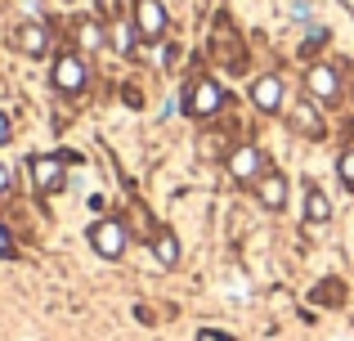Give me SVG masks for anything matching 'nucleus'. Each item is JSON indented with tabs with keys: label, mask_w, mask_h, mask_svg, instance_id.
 Here are the masks:
<instances>
[{
	"label": "nucleus",
	"mask_w": 354,
	"mask_h": 341,
	"mask_svg": "<svg viewBox=\"0 0 354 341\" xmlns=\"http://www.w3.org/2000/svg\"><path fill=\"white\" fill-rule=\"evenodd\" d=\"M27 175H32V189L45 193V198L63 193V184H68V153H36V158H27Z\"/></svg>",
	"instance_id": "f257e3e1"
},
{
	"label": "nucleus",
	"mask_w": 354,
	"mask_h": 341,
	"mask_svg": "<svg viewBox=\"0 0 354 341\" xmlns=\"http://www.w3.org/2000/svg\"><path fill=\"white\" fill-rule=\"evenodd\" d=\"M50 86L59 90V95H81V90L90 86L86 54L81 50H63L59 59H54V68H50Z\"/></svg>",
	"instance_id": "f03ea898"
},
{
	"label": "nucleus",
	"mask_w": 354,
	"mask_h": 341,
	"mask_svg": "<svg viewBox=\"0 0 354 341\" xmlns=\"http://www.w3.org/2000/svg\"><path fill=\"white\" fill-rule=\"evenodd\" d=\"M220 108H225V86L216 77H193L184 90V113L202 122V117H216Z\"/></svg>",
	"instance_id": "7ed1b4c3"
},
{
	"label": "nucleus",
	"mask_w": 354,
	"mask_h": 341,
	"mask_svg": "<svg viewBox=\"0 0 354 341\" xmlns=\"http://www.w3.org/2000/svg\"><path fill=\"white\" fill-rule=\"evenodd\" d=\"M86 238H90V247H95V256H104V261H121V256H126V243H130L126 225H121L117 216H104V220H95Z\"/></svg>",
	"instance_id": "20e7f679"
},
{
	"label": "nucleus",
	"mask_w": 354,
	"mask_h": 341,
	"mask_svg": "<svg viewBox=\"0 0 354 341\" xmlns=\"http://www.w3.org/2000/svg\"><path fill=\"white\" fill-rule=\"evenodd\" d=\"M130 23H135L139 41H162L166 27H171V18H166V5H162V0H135Z\"/></svg>",
	"instance_id": "39448f33"
},
{
	"label": "nucleus",
	"mask_w": 354,
	"mask_h": 341,
	"mask_svg": "<svg viewBox=\"0 0 354 341\" xmlns=\"http://www.w3.org/2000/svg\"><path fill=\"white\" fill-rule=\"evenodd\" d=\"M305 95L314 99V104H337L341 99V77L332 63H310V72H305Z\"/></svg>",
	"instance_id": "423d86ee"
},
{
	"label": "nucleus",
	"mask_w": 354,
	"mask_h": 341,
	"mask_svg": "<svg viewBox=\"0 0 354 341\" xmlns=\"http://www.w3.org/2000/svg\"><path fill=\"white\" fill-rule=\"evenodd\" d=\"M225 167H229V175H234L238 184H256L260 175L269 171V167H265V153H260L256 144H238V149L225 158Z\"/></svg>",
	"instance_id": "0eeeda50"
},
{
	"label": "nucleus",
	"mask_w": 354,
	"mask_h": 341,
	"mask_svg": "<svg viewBox=\"0 0 354 341\" xmlns=\"http://www.w3.org/2000/svg\"><path fill=\"white\" fill-rule=\"evenodd\" d=\"M14 50L27 54V59H45V54H50V27L36 23V18L18 23V27H14Z\"/></svg>",
	"instance_id": "6e6552de"
},
{
	"label": "nucleus",
	"mask_w": 354,
	"mask_h": 341,
	"mask_svg": "<svg viewBox=\"0 0 354 341\" xmlns=\"http://www.w3.org/2000/svg\"><path fill=\"white\" fill-rule=\"evenodd\" d=\"M283 99H287V86H283L278 72H265V77L251 81V108H256V113H278Z\"/></svg>",
	"instance_id": "1a4fd4ad"
},
{
	"label": "nucleus",
	"mask_w": 354,
	"mask_h": 341,
	"mask_svg": "<svg viewBox=\"0 0 354 341\" xmlns=\"http://www.w3.org/2000/svg\"><path fill=\"white\" fill-rule=\"evenodd\" d=\"M251 189H256V202L265 211H287V193H292V184H287L283 171H265Z\"/></svg>",
	"instance_id": "9d476101"
},
{
	"label": "nucleus",
	"mask_w": 354,
	"mask_h": 341,
	"mask_svg": "<svg viewBox=\"0 0 354 341\" xmlns=\"http://www.w3.org/2000/svg\"><path fill=\"white\" fill-rule=\"evenodd\" d=\"M287 117H292V131L305 135V140H323V135H328V126H323V113L314 108L310 95H305L301 104H292V113H287Z\"/></svg>",
	"instance_id": "9b49d317"
},
{
	"label": "nucleus",
	"mask_w": 354,
	"mask_h": 341,
	"mask_svg": "<svg viewBox=\"0 0 354 341\" xmlns=\"http://www.w3.org/2000/svg\"><path fill=\"white\" fill-rule=\"evenodd\" d=\"M153 256H157L162 270H175V265H180V238L166 225H157V234H153Z\"/></svg>",
	"instance_id": "f8f14e48"
},
{
	"label": "nucleus",
	"mask_w": 354,
	"mask_h": 341,
	"mask_svg": "<svg viewBox=\"0 0 354 341\" xmlns=\"http://www.w3.org/2000/svg\"><path fill=\"white\" fill-rule=\"evenodd\" d=\"M108 45V32L99 27V18H77V50L81 54H99Z\"/></svg>",
	"instance_id": "ddd939ff"
},
{
	"label": "nucleus",
	"mask_w": 354,
	"mask_h": 341,
	"mask_svg": "<svg viewBox=\"0 0 354 341\" xmlns=\"http://www.w3.org/2000/svg\"><path fill=\"white\" fill-rule=\"evenodd\" d=\"M305 220H310V225H328L332 220V202L319 184H305Z\"/></svg>",
	"instance_id": "4468645a"
},
{
	"label": "nucleus",
	"mask_w": 354,
	"mask_h": 341,
	"mask_svg": "<svg viewBox=\"0 0 354 341\" xmlns=\"http://www.w3.org/2000/svg\"><path fill=\"white\" fill-rule=\"evenodd\" d=\"M108 36H113V50L126 54V59L139 50V32H135V23H130V18H117V23L108 27Z\"/></svg>",
	"instance_id": "2eb2a0df"
},
{
	"label": "nucleus",
	"mask_w": 354,
	"mask_h": 341,
	"mask_svg": "<svg viewBox=\"0 0 354 341\" xmlns=\"http://www.w3.org/2000/svg\"><path fill=\"white\" fill-rule=\"evenodd\" d=\"M337 175H341V184H346V189H354V149H346L337 158Z\"/></svg>",
	"instance_id": "dca6fc26"
},
{
	"label": "nucleus",
	"mask_w": 354,
	"mask_h": 341,
	"mask_svg": "<svg viewBox=\"0 0 354 341\" xmlns=\"http://www.w3.org/2000/svg\"><path fill=\"white\" fill-rule=\"evenodd\" d=\"M314 301H328V306H341V283H337V279H328L319 292H314Z\"/></svg>",
	"instance_id": "f3484780"
},
{
	"label": "nucleus",
	"mask_w": 354,
	"mask_h": 341,
	"mask_svg": "<svg viewBox=\"0 0 354 341\" xmlns=\"http://www.w3.org/2000/svg\"><path fill=\"white\" fill-rule=\"evenodd\" d=\"M14 256V238H9V229L0 225V261H9Z\"/></svg>",
	"instance_id": "a211bd4d"
},
{
	"label": "nucleus",
	"mask_w": 354,
	"mask_h": 341,
	"mask_svg": "<svg viewBox=\"0 0 354 341\" xmlns=\"http://www.w3.org/2000/svg\"><path fill=\"white\" fill-rule=\"evenodd\" d=\"M198 341H234V337H229V333H220V328H202Z\"/></svg>",
	"instance_id": "6ab92c4d"
},
{
	"label": "nucleus",
	"mask_w": 354,
	"mask_h": 341,
	"mask_svg": "<svg viewBox=\"0 0 354 341\" xmlns=\"http://www.w3.org/2000/svg\"><path fill=\"white\" fill-rule=\"evenodd\" d=\"M9 135H14V126H9V113H0V149L9 144Z\"/></svg>",
	"instance_id": "aec40b11"
},
{
	"label": "nucleus",
	"mask_w": 354,
	"mask_h": 341,
	"mask_svg": "<svg viewBox=\"0 0 354 341\" xmlns=\"http://www.w3.org/2000/svg\"><path fill=\"white\" fill-rule=\"evenodd\" d=\"M5 193H9V167L0 162V198H5Z\"/></svg>",
	"instance_id": "412c9836"
}]
</instances>
